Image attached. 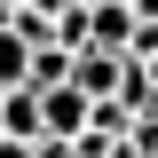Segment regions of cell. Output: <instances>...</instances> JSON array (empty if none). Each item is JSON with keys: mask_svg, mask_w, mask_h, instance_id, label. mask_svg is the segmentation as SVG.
Masks as SVG:
<instances>
[{"mask_svg": "<svg viewBox=\"0 0 158 158\" xmlns=\"http://www.w3.org/2000/svg\"><path fill=\"white\" fill-rule=\"evenodd\" d=\"M135 16H150V24H158V0H135Z\"/></svg>", "mask_w": 158, "mask_h": 158, "instance_id": "8", "label": "cell"}, {"mask_svg": "<svg viewBox=\"0 0 158 158\" xmlns=\"http://www.w3.org/2000/svg\"><path fill=\"white\" fill-rule=\"evenodd\" d=\"M16 8H24V0H0V24H8V16H16Z\"/></svg>", "mask_w": 158, "mask_h": 158, "instance_id": "9", "label": "cell"}, {"mask_svg": "<svg viewBox=\"0 0 158 158\" xmlns=\"http://www.w3.org/2000/svg\"><path fill=\"white\" fill-rule=\"evenodd\" d=\"M24 79H32V40L16 24H0V87H24Z\"/></svg>", "mask_w": 158, "mask_h": 158, "instance_id": "5", "label": "cell"}, {"mask_svg": "<svg viewBox=\"0 0 158 158\" xmlns=\"http://www.w3.org/2000/svg\"><path fill=\"white\" fill-rule=\"evenodd\" d=\"M0 158H40V142H16V135H0Z\"/></svg>", "mask_w": 158, "mask_h": 158, "instance_id": "6", "label": "cell"}, {"mask_svg": "<svg viewBox=\"0 0 158 158\" xmlns=\"http://www.w3.org/2000/svg\"><path fill=\"white\" fill-rule=\"evenodd\" d=\"M87 16H95V48H118V56H135V32H142L135 0H103V8H87Z\"/></svg>", "mask_w": 158, "mask_h": 158, "instance_id": "3", "label": "cell"}, {"mask_svg": "<svg viewBox=\"0 0 158 158\" xmlns=\"http://www.w3.org/2000/svg\"><path fill=\"white\" fill-rule=\"evenodd\" d=\"M0 103H8V87H0Z\"/></svg>", "mask_w": 158, "mask_h": 158, "instance_id": "11", "label": "cell"}, {"mask_svg": "<svg viewBox=\"0 0 158 158\" xmlns=\"http://www.w3.org/2000/svg\"><path fill=\"white\" fill-rule=\"evenodd\" d=\"M127 63H135V56H118V48H79V71H71V79L103 103V95H118V87H127Z\"/></svg>", "mask_w": 158, "mask_h": 158, "instance_id": "1", "label": "cell"}, {"mask_svg": "<svg viewBox=\"0 0 158 158\" xmlns=\"http://www.w3.org/2000/svg\"><path fill=\"white\" fill-rule=\"evenodd\" d=\"M0 135H16V142H40V135H48V103H40V87H8V103H0Z\"/></svg>", "mask_w": 158, "mask_h": 158, "instance_id": "2", "label": "cell"}, {"mask_svg": "<svg viewBox=\"0 0 158 158\" xmlns=\"http://www.w3.org/2000/svg\"><path fill=\"white\" fill-rule=\"evenodd\" d=\"M79 8H103V0H79Z\"/></svg>", "mask_w": 158, "mask_h": 158, "instance_id": "10", "label": "cell"}, {"mask_svg": "<svg viewBox=\"0 0 158 158\" xmlns=\"http://www.w3.org/2000/svg\"><path fill=\"white\" fill-rule=\"evenodd\" d=\"M71 71H79V56L63 48V40H48V48H32V79H24V87H40V95H48V87H63Z\"/></svg>", "mask_w": 158, "mask_h": 158, "instance_id": "4", "label": "cell"}, {"mask_svg": "<svg viewBox=\"0 0 158 158\" xmlns=\"http://www.w3.org/2000/svg\"><path fill=\"white\" fill-rule=\"evenodd\" d=\"M32 8H48V16H63V8H71V0H32Z\"/></svg>", "mask_w": 158, "mask_h": 158, "instance_id": "7", "label": "cell"}]
</instances>
